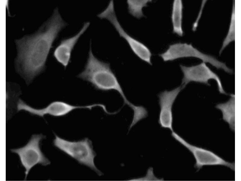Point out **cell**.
Masks as SVG:
<instances>
[{"label": "cell", "mask_w": 241, "mask_h": 181, "mask_svg": "<svg viewBox=\"0 0 241 181\" xmlns=\"http://www.w3.org/2000/svg\"><path fill=\"white\" fill-rule=\"evenodd\" d=\"M66 25L58 9L35 34L16 41L19 59L25 73L33 77L43 68L53 43Z\"/></svg>", "instance_id": "1"}, {"label": "cell", "mask_w": 241, "mask_h": 181, "mask_svg": "<svg viewBox=\"0 0 241 181\" xmlns=\"http://www.w3.org/2000/svg\"><path fill=\"white\" fill-rule=\"evenodd\" d=\"M78 77L89 82L98 90L117 91L123 98L125 104L133 110L136 109V106L131 103L126 98L116 77L110 68L109 64L97 59L94 55L91 46L85 69Z\"/></svg>", "instance_id": "2"}, {"label": "cell", "mask_w": 241, "mask_h": 181, "mask_svg": "<svg viewBox=\"0 0 241 181\" xmlns=\"http://www.w3.org/2000/svg\"><path fill=\"white\" fill-rule=\"evenodd\" d=\"M54 145L60 150L75 159L80 164L89 167L99 175L101 172L95 166L94 160L95 154L92 142L87 138L77 141H70L56 135Z\"/></svg>", "instance_id": "3"}, {"label": "cell", "mask_w": 241, "mask_h": 181, "mask_svg": "<svg viewBox=\"0 0 241 181\" xmlns=\"http://www.w3.org/2000/svg\"><path fill=\"white\" fill-rule=\"evenodd\" d=\"M165 62L173 61L184 57H195L200 59L205 62H208L218 69H223L226 72L231 73L232 70L226 64L214 57L202 52L194 47L191 44L178 43L169 46L164 53L159 55Z\"/></svg>", "instance_id": "4"}, {"label": "cell", "mask_w": 241, "mask_h": 181, "mask_svg": "<svg viewBox=\"0 0 241 181\" xmlns=\"http://www.w3.org/2000/svg\"><path fill=\"white\" fill-rule=\"evenodd\" d=\"M44 137L42 134L33 135L25 145L11 150L18 155L22 165L25 168V179L31 169L36 165L40 164L45 166L50 164L40 147V142Z\"/></svg>", "instance_id": "5"}, {"label": "cell", "mask_w": 241, "mask_h": 181, "mask_svg": "<svg viewBox=\"0 0 241 181\" xmlns=\"http://www.w3.org/2000/svg\"><path fill=\"white\" fill-rule=\"evenodd\" d=\"M97 16L100 18H105L109 21L120 36L127 41L133 52L142 60L152 65V54L149 49L143 43L128 34L120 25L115 14L113 0L110 1L106 8Z\"/></svg>", "instance_id": "6"}, {"label": "cell", "mask_w": 241, "mask_h": 181, "mask_svg": "<svg viewBox=\"0 0 241 181\" xmlns=\"http://www.w3.org/2000/svg\"><path fill=\"white\" fill-rule=\"evenodd\" d=\"M171 135L192 153L196 161L195 167L198 170L204 166L220 165L235 170L234 163L226 161L211 151L191 144L174 131L172 132Z\"/></svg>", "instance_id": "7"}, {"label": "cell", "mask_w": 241, "mask_h": 181, "mask_svg": "<svg viewBox=\"0 0 241 181\" xmlns=\"http://www.w3.org/2000/svg\"><path fill=\"white\" fill-rule=\"evenodd\" d=\"M180 67L183 74L182 88L192 81L203 83L209 86V80L214 79L217 83L219 92L227 94L219 77L211 70L205 62H203L199 64L190 66L180 65Z\"/></svg>", "instance_id": "8"}, {"label": "cell", "mask_w": 241, "mask_h": 181, "mask_svg": "<svg viewBox=\"0 0 241 181\" xmlns=\"http://www.w3.org/2000/svg\"><path fill=\"white\" fill-rule=\"evenodd\" d=\"M88 108V105H74L61 101H53L45 107L41 109L35 108L20 100H18L17 105L18 111L24 110L31 114L42 117L46 115L55 117L63 116L75 110Z\"/></svg>", "instance_id": "9"}, {"label": "cell", "mask_w": 241, "mask_h": 181, "mask_svg": "<svg viewBox=\"0 0 241 181\" xmlns=\"http://www.w3.org/2000/svg\"><path fill=\"white\" fill-rule=\"evenodd\" d=\"M182 88L178 87L171 91H164L158 95L160 111L158 122L161 126L168 129L172 132L173 104Z\"/></svg>", "instance_id": "10"}, {"label": "cell", "mask_w": 241, "mask_h": 181, "mask_svg": "<svg viewBox=\"0 0 241 181\" xmlns=\"http://www.w3.org/2000/svg\"><path fill=\"white\" fill-rule=\"evenodd\" d=\"M89 24V22L85 23L78 33L72 37L62 40L55 49L54 56L57 61L65 68L70 61L71 52L74 46Z\"/></svg>", "instance_id": "11"}, {"label": "cell", "mask_w": 241, "mask_h": 181, "mask_svg": "<svg viewBox=\"0 0 241 181\" xmlns=\"http://www.w3.org/2000/svg\"><path fill=\"white\" fill-rule=\"evenodd\" d=\"M216 108L221 111L223 119L228 123L230 129H235V96L231 94V97L227 102L217 104Z\"/></svg>", "instance_id": "12"}, {"label": "cell", "mask_w": 241, "mask_h": 181, "mask_svg": "<svg viewBox=\"0 0 241 181\" xmlns=\"http://www.w3.org/2000/svg\"><path fill=\"white\" fill-rule=\"evenodd\" d=\"M183 7L181 0H174L171 16L173 30L174 33L180 36H182L183 33L182 26Z\"/></svg>", "instance_id": "13"}, {"label": "cell", "mask_w": 241, "mask_h": 181, "mask_svg": "<svg viewBox=\"0 0 241 181\" xmlns=\"http://www.w3.org/2000/svg\"><path fill=\"white\" fill-rule=\"evenodd\" d=\"M151 0H128L127 3L129 12L133 17L140 18L144 16L142 8L147 6Z\"/></svg>", "instance_id": "14"}, {"label": "cell", "mask_w": 241, "mask_h": 181, "mask_svg": "<svg viewBox=\"0 0 241 181\" xmlns=\"http://www.w3.org/2000/svg\"><path fill=\"white\" fill-rule=\"evenodd\" d=\"M235 40V6L233 3L230 21L227 34L223 43L221 48L220 51L221 54L224 49L231 42Z\"/></svg>", "instance_id": "15"}]
</instances>
